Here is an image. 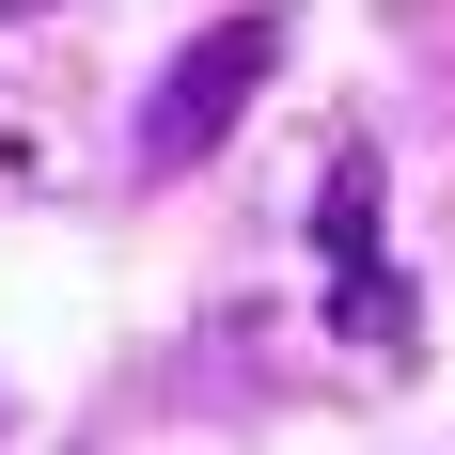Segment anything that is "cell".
I'll use <instances>...</instances> for the list:
<instances>
[{"label": "cell", "instance_id": "3", "mask_svg": "<svg viewBox=\"0 0 455 455\" xmlns=\"http://www.w3.org/2000/svg\"><path fill=\"white\" fill-rule=\"evenodd\" d=\"M330 330L377 346V362H409V346H424V315H409V283H393V267H330Z\"/></svg>", "mask_w": 455, "mask_h": 455}, {"label": "cell", "instance_id": "2", "mask_svg": "<svg viewBox=\"0 0 455 455\" xmlns=\"http://www.w3.org/2000/svg\"><path fill=\"white\" fill-rule=\"evenodd\" d=\"M377 204H393V188H377V141H346L315 173V251L330 267H377Z\"/></svg>", "mask_w": 455, "mask_h": 455}, {"label": "cell", "instance_id": "4", "mask_svg": "<svg viewBox=\"0 0 455 455\" xmlns=\"http://www.w3.org/2000/svg\"><path fill=\"white\" fill-rule=\"evenodd\" d=\"M0 16H47V0H0Z\"/></svg>", "mask_w": 455, "mask_h": 455}, {"label": "cell", "instance_id": "1", "mask_svg": "<svg viewBox=\"0 0 455 455\" xmlns=\"http://www.w3.org/2000/svg\"><path fill=\"white\" fill-rule=\"evenodd\" d=\"M267 63H283V32L267 16H204V32L141 79V110H126V157L141 173H188V157H220L235 126H251V94H267Z\"/></svg>", "mask_w": 455, "mask_h": 455}]
</instances>
